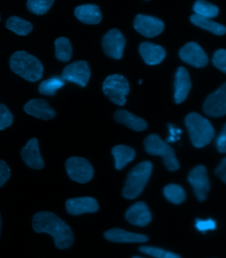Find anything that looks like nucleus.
<instances>
[{"label":"nucleus","mask_w":226,"mask_h":258,"mask_svg":"<svg viewBox=\"0 0 226 258\" xmlns=\"http://www.w3.org/2000/svg\"><path fill=\"white\" fill-rule=\"evenodd\" d=\"M33 228L37 233L51 235L57 248H69L73 244L74 237L71 228L54 213L47 211L37 213L33 218Z\"/></svg>","instance_id":"f257e3e1"},{"label":"nucleus","mask_w":226,"mask_h":258,"mask_svg":"<svg viewBox=\"0 0 226 258\" xmlns=\"http://www.w3.org/2000/svg\"><path fill=\"white\" fill-rule=\"evenodd\" d=\"M12 71L23 79L31 82L41 80L43 74V67L35 56L25 51L15 52L10 58Z\"/></svg>","instance_id":"f03ea898"},{"label":"nucleus","mask_w":226,"mask_h":258,"mask_svg":"<svg viewBox=\"0 0 226 258\" xmlns=\"http://www.w3.org/2000/svg\"><path fill=\"white\" fill-rule=\"evenodd\" d=\"M192 145L201 149L208 145L214 137V129L207 118L197 113L189 114L185 118Z\"/></svg>","instance_id":"7ed1b4c3"},{"label":"nucleus","mask_w":226,"mask_h":258,"mask_svg":"<svg viewBox=\"0 0 226 258\" xmlns=\"http://www.w3.org/2000/svg\"><path fill=\"white\" fill-rule=\"evenodd\" d=\"M153 165L150 162L140 163L132 169L127 177L123 196L134 200L141 194L151 176Z\"/></svg>","instance_id":"20e7f679"},{"label":"nucleus","mask_w":226,"mask_h":258,"mask_svg":"<svg viewBox=\"0 0 226 258\" xmlns=\"http://www.w3.org/2000/svg\"><path fill=\"white\" fill-rule=\"evenodd\" d=\"M145 151L153 156H161L166 168L171 172L178 170L180 164L177 160L174 150L162 141L156 134L147 137L144 141Z\"/></svg>","instance_id":"39448f33"},{"label":"nucleus","mask_w":226,"mask_h":258,"mask_svg":"<svg viewBox=\"0 0 226 258\" xmlns=\"http://www.w3.org/2000/svg\"><path fill=\"white\" fill-rule=\"evenodd\" d=\"M130 84L124 76L112 75L107 76L103 84V92L114 103L124 106L126 97L130 93Z\"/></svg>","instance_id":"423d86ee"},{"label":"nucleus","mask_w":226,"mask_h":258,"mask_svg":"<svg viewBox=\"0 0 226 258\" xmlns=\"http://www.w3.org/2000/svg\"><path fill=\"white\" fill-rule=\"evenodd\" d=\"M66 170L70 178L77 183H87L94 175L92 165L83 158H70L66 162Z\"/></svg>","instance_id":"0eeeda50"},{"label":"nucleus","mask_w":226,"mask_h":258,"mask_svg":"<svg viewBox=\"0 0 226 258\" xmlns=\"http://www.w3.org/2000/svg\"><path fill=\"white\" fill-rule=\"evenodd\" d=\"M90 75L91 72L88 62L79 60L67 66L63 70L61 77L65 81L73 82L80 86L85 87L89 81Z\"/></svg>","instance_id":"6e6552de"},{"label":"nucleus","mask_w":226,"mask_h":258,"mask_svg":"<svg viewBox=\"0 0 226 258\" xmlns=\"http://www.w3.org/2000/svg\"><path fill=\"white\" fill-rule=\"evenodd\" d=\"M126 43L123 34L116 29L108 31L103 36L102 39V46L105 53L116 60H119L123 56Z\"/></svg>","instance_id":"1a4fd4ad"},{"label":"nucleus","mask_w":226,"mask_h":258,"mask_svg":"<svg viewBox=\"0 0 226 258\" xmlns=\"http://www.w3.org/2000/svg\"><path fill=\"white\" fill-rule=\"evenodd\" d=\"M204 113L213 117H223L226 114V84L209 95L204 103Z\"/></svg>","instance_id":"9d476101"},{"label":"nucleus","mask_w":226,"mask_h":258,"mask_svg":"<svg viewBox=\"0 0 226 258\" xmlns=\"http://www.w3.org/2000/svg\"><path fill=\"white\" fill-rule=\"evenodd\" d=\"M188 179L193 187L198 201L204 202L206 200L210 188L206 168L202 165L196 166L190 172Z\"/></svg>","instance_id":"9b49d317"},{"label":"nucleus","mask_w":226,"mask_h":258,"mask_svg":"<svg viewBox=\"0 0 226 258\" xmlns=\"http://www.w3.org/2000/svg\"><path fill=\"white\" fill-rule=\"evenodd\" d=\"M134 25L137 32L148 38L157 37L164 28V23L159 19L143 14L137 15Z\"/></svg>","instance_id":"f8f14e48"},{"label":"nucleus","mask_w":226,"mask_h":258,"mask_svg":"<svg viewBox=\"0 0 226 258\" xmlns=\"http://www.w3.org/2000/svg\"><path fill=\"white\" fill-rule=\"evenodd\" d=\"M184 62L196 68H203L208 63V58L201 46L194 42L186 44L179 51Z\"/></svg>","instance_id":"ddd939ff"},{"label":"nucleus","mask_w":226,"mask_h":258,"mask_svg":"<svg viewBox=\"0 0 226 258\" xmlns=\"http://www.w3.org/2000/svg\"><path fill=\"white\" fill-rule=\"evenodd\" d=\"M23 162L29 168L34 170H41L45 166L40 154L39 143L37 139H30L21 152Z\"/></svg>","instance_id":"4468645a"},{"label":"nucleus","mask_w":226,"mask_h":258,"mask_svg":"<svg viewBox=\"0 0 226 258\" xmlns=\"http://www.w3.org/2000/svg\"><path fill=\"white\" fill-rule=\"evenodd\" d=\"M66 208L69 214L79 215L84 213H93L98 211L99 206L96 200L89 197L70 199L66 202Z\"/></svg>","instance_id":"2eb2a0df"},{"label":"nucleus","mask_w":226,"mask_h":258,"mask_svg":"<svg viewBox=\"0 0 226 258\" xmlns=\"http://www.w3.org/2000/svg\"><path fill=\"white\" fill-rule=\"evenodd\" d=\"M126 219L132 225L143 227L151 222V214L144 202H137L127 211Z\"/></svg>","instance_id":"dca6fc26"},{"label":"nucleus","mask_w":226,"mask_h":258,"mask_svg":"<svg viewBox=\"0 0 226 258\" xmlns=\"http://www.w3.org/2000/svg\"><path fill=\"white\" fill-rule=\"evenodd\" d=\"M191 78L187 70L179 67L175 75V101L177 104L183 102L187 99L191 90Z\"/></svg>","instance_id":"f3484780"},{"label":"nucleus","mask_w":226,"mask_h":258,"mask_svg":"<svg viewBox=\"0 0 226 258\" xmlns=\"http://www.w3.org/2000/svg\"><path fill=\"white\" fill-rule=\"evenodd\" d=\"M24 111L29 115L43 120L52 119L56 116V111L45 100L41 99L29 101L25 105Z\"/></svg>","instance_id":"a211bd4d"},{"label":"nucleus","mask_w":226,"mask_h":258,"mask_svg":"<svg viewBox=\"0 0 226 258\" xmlns=\"http://www.w3.org/2000/svg\"><path fill=\"white\" fill-rule=\"evenodd\" d=\"M139 52L143 60L148 65L160 64L166 56V51L162 46L144 42L139 46Z\"/></svg>","instance_id":"6ab92c4d"},{"label":"nucleus","mask_w":226,"mask_h":258,"mask_svg":"<svg viewBox=\"0 0 226 258\" xmlns=\"http://www.w3.org/2000/svg\"><path fill=\"white\" fill-rule=\"evenodd\" d=\"M75 16L82 23L88 25H96L102 19L100 8L94 4H84L76 8Z\"/></svg>","instance_id":"aec40b11"},{"label":"nucleus","mask_w":226,"mask_h":258,"mask_svg":"<svg viewBox=\"0 0 226 258\" xmlns=\"http://www.w3.org/2000/svg\"><path fill=\"white\" fill-rule=\"evenodd\" d=\"M105 238L113 242L142 243L147 242L148 237L143 234L132 233L120 228H114L105 232Z\"/></svg>","instance_id":"412c9836"},{"label":"nucleus","mask_w":226,"mask_h":258,"mask_svg":"<svg viewBox=\"0 0 226 258\" xmlns=\"http://www.w3.org/2000/svg\"><path fill=\"white\" fill-rule=\"evenodd\" d=\"M114 117L116 121L124 124L128 127L137 132L145 131L147 128V122L144 119L137 117L136 115L126 110H118Z\"/></svg>","instance_id":"4be33fe9"},{"label":"nucleus","mask_w":226,"mask_h":258,"mask_svg":"<svg viewBox=\"0 0 226 258\" xmlns=\"http://www.w3.org/2000/svg\"><path fill=\"white\" fill-rule=\"evenodd\" d=\"M111 153L115 159V166L118 170H122L129 163L133 161L136 154L134 149L125 145L114 147Z\"/></svg>","instance_id":"5701e85b"},{"label":"nucleus","mask_w":226,"mask_h":258,"mask_svg":"<svg viewBox=\"0 0 226 258\" xmlns=\"http://www.w3.org/2000/svg\"><path fill=\"white\" fill-rule=\"evenodd\" d=\"M191 21L196 26L210 31L215 35H223L225 34V27L211 20L210 18H204V17L198 16V15L194 14L191 17Z\"/></svg>","instance_id":"b1692460"},{"label":"nucleus","mask_w":226,"mask_h":258,"mask_svg":"<svg viewBox=\"0 0 226 258\" xmlns=\"http://www.w3.org/2000/svg\"><path fill=\"white\" fill-rule=\"evenodd\" d=\"M6 26L9 30L20 36L28 35L33 27L31 23L16 16L10 17L6 22Z\"/></svg>","instance_id":"393cba45"},{"label":"nucleus","mask_w":226,"mask_h":258,"mask_svg":"<svg viewBox=\"0 0 226 258\" xmlns=\"http://www.w3.org/2000/svg\"><path fill=\"white\" fill-rule=\"evenodd\" d=\"M65 84V80L62 77H59L58 76H53L41 82L39 84V92L40 94L45 96H54L57 91L63 88Z\"/></svg>","instance_id":"a878e982"},{"label":"nucleus","mask_w":226,"mask_h":258,"mask_svg":"<svg viewBox=\"0 0 226 258\" xmlns=\"http://www.w3.org/2000/svg\"><path fill=\"white\" fill-rule=\"evenodd\" d=\"M55 56L59 60L66 62L71 60L73 56V48L71 42L66 37H59L54 42Z\"/></svg>","instance_id":"bb28decb"},{"label":"nucleus","mask_w":226,"mask_h":258,"mask_svg":"<svg viewBox=\"0 0 226 258\" xmlns=\"http://www.w3.org/2000/svg\"><path fill=\"white\" fill-rule=\"evenodd\" d=\"M193 10L195 14L207 18H215L219 14L218 8L206 0L196 1L194 4Z\"/></svg>","instance_id":"cd10ccee"},{"label":"nucleus","mask_w":226,"mask_h":258,"mask_svg":"<svg viewBox=\"0 0 226 258\" xmlns=\"http://www.w3.org/2000/svg\"><path fill=\"white\" fill-rule=\"evenodd\" d=\"M164 195L166 200L174 204H181L185 202V191L180 185L170 184L164 188Z\"/></svg>","instance_id":"c85d7f7f"},{"label":"nucleus","mask_w":226,"mask_h":258,"mask_svg":"<svg viewBox=\"0 0 226 258\" xmlns=\"http://www.w3.org/2000/svg\"><path fill=\"white\" fill-rule=\"evenodd\" d=\"M54 2V0H27V8L33 14L42 16L49 11Z\"/></svg>","instance_id":"c756f323"},{"label":"nucleus","mask_w":226,"mask_h":258,"mask_svg":"<svg viewBox=\"0 0 226 258\" xmlns=\"http://www.w3.org/2000/svg\"><path fill=\"white\" fill-rule=\"evenodd\" d=\"M141 252L145 253L153 257L157 258H179L181 257L176 253L157 248V247L150 246H142L139 248Z\"/></svg>","instance_id":"7c9ffc66"},{"label":"nucleus","mask_w":226,"mask_h":258,"mask_svg":"<svg viewBox=\"0 0 226 258\" xmlns=\"http://www.w3.org/2000/svg\"><path fill=\"white\" fill-rule=\"evenodd\" d=\"M14 121L11 112L4 105L0 104V130L11 126Z\"/></svg>","instance_id":"2f4dec72"},{"label":"nucleus","mask_w":226,"mask_h":258,"mask_svg":"<svg viewBox=\"0 0 226 258\" xmlns=\"http://www.w3.org/2000/svg\"><path fill=\"white\" fill-rule=\"evenodd\" d=\"M214 67L220 70L223 73H226V50L219 49L215 52L212 58Z\"/></svg>","instance_id":"473e14b6"},{"label":"nucleus","mask_w":226,"mask_h":258,"mask_svg":"<svg viewBox=\"0 0 226 258\" xmlns=\"http://www.w3.org/2000/svg\"><path fill=\"white\" fill-rule=\"evenodd\" d=\"M196 228L199 231L206 232L208 230H213L216 228V224L212 219H208L206 221H203L201 219L196 220Z\"/></svg>","instance_id":"72a5a7b5"},{"label":"nucleus","mask_w":226,"mask_h":258,"mask_svg":"<svg viewBox=\"0 0 226 258\" xmlns=\"http://www.w3.org/2000/svg\"><path fill=\"white\" fill-rule=\"evenodd\" d=\"M10 175L9 166L4 160H0V187L9 180Z\"/></svg>","instance_id":"f704fd0d"},{"label":"nucleus","mask_w":226,"mask_h":258,"mask_svg":"<svg viewBox=\"0 0 226 258\" xmlns=\"http://www.w3.org/2000/svg\"><path fill=\"white\" fill-rule=\"evenodd\" d=\"M217 150L220 153L224 154L226 152V126L223 128L220 135L217 137L216 141Z\"/></svg>","instance_id":"c9c22d12"},{"label":"nucleus","mask_w":226,"mask_h":258,"mask_svg":"<svg viewBox=\"0 0 226 258\" xmlns=\"http://www.w3.org/2000/svg\"><path fill=\"white\" fill-rule=\"evenodd\" d=\"M215 175L217 177H219L222 180L223 182L225 183L226 182V158H224L219 166L215 169Z\"/></svg>","instance_id":"e433bc0d"},{"label":"nucleus","mask_w":226,"mask_h":258,"mask_svg":"<svg viewBox=\"0 0 226 258\" xmlns=\"http://www.w3.org/2000/svg\"><path fill=\"white\" fill-rule=\"evenodd\" d=\"M168 129H170L171 136L175 137L177 140H179L180 137H177L178 135L177 134V128L175 127V126L172 124H168Z\"/></svg>","instance_id":"4c0bfd02"},{"label":"nucleus","mask_w":226,"mask_h":258,"mask_svg":"<svg viewBox=\"0 0 226 258\" xmlns=\"http://www.w3.org/2000/svg\"><path fill=\"white\" fill-rule=\"evenodd\" d=\"M177 139L174 137L170 136L168 137L167 139H166V141L168 142V143H174V142L176 141Z\"/></svg>","instance_id":"58836bf2"},{"label":"nucleus","mask_w":226,"mask_h":258,"mask_svg":"<svg viewBox=\"0 0 226 258\" xmlns=\"http://www.w3.org/2000/svg\"><path fill=\"white\" fill-rule=\"evenodd\" d=\"M1 227H2V221H1V216H0V232H1Z\"/></svg>","instance_id":"ea45409f"},{"label":"nucleus","mask_w":226,"mask_h":258,"mask_svg":"<svg viewBox=\"0 0 226 258\" xmlns=\"http://www.w3.org/2000/svg\"><path fill=\"white\" fill-rule=\"evenodd\" d=\"M134 257H135V258H139V257H140V258H141V257H139V256H134Z\"/></svg>","instance_id":"a19ab883"},{"label":"nucleus","mask_w":226,"mask_h":258,"mask_svg":"<svg viewBox=\"0 0 226 258\" xmlns=\"http://www.w3.org/2000/svg\"><path fill=\"white\" fill-rule=\"evenodd\" d=\"M0 20H1V17H0Z\"/></svg>","instance_id":"79ce46f5"}]
</instances>
